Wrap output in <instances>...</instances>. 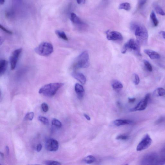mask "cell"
<instances>
[{
	"label": "cell",
	"instance_id": "1",
	"mask_svg": "<svg viewBox=\"0 0 165 165\" xmlns=\"http://www.w3.org/2000/svg\"><path fill=\"white\" fill-rule=\"evenodd\" d=\"M131 29L135 32L136 41L140 44L147 43L148 37V31L144 26L133 23L131 25Z\"/></svg>",
	"mask_w": 165,
	"mask_h": 165
},
{
	"label": "cell",
	"instance_id": "2",
	"mask_svg": "<svg viewBox=\"0 0 165 165\" xmlns=\"http://www.w3.org/2000/svg\"><path fill=\"white\" fill-rule=\"evenodd\" d=\"M64 85V84L61 82H55L46 84L40 89L39 93L48 97H51L55 95L59 89Z\"/></svg>",
	"mask_w": 165,
	"mask_h": 165
},
{
	"label": "cell",
	"instance_id": "3",
	"mask_svg": "<svg viewBox=\"0 0 165 165\" xmlns=\"http://www.w3.org/2000/svg\"><path fill=\"white\" fill-rule=\"evenodd\" d=\"M35 51L39 55L46 56L51 55L53 51L52 45L47 42H42L35 48Z\"/></svg>",
	"mask_w": 165,
	"mask_h": 165
},
{
	"label": "cell",
	"instance_id": "4",
	"mask_svg": "<svg viewBox=\"0 0 165 165\" xmlns=\"http://www.w3.org/2000/svg\"><path fill=\"white\" fill-rule=\"evenodd\" d=\"M89 56L87 51H84L78 56L74 63V69L86 68L89 67Z\"/></svg>",
	"mask_w": 165,
	"mask_h": 165
},
{
	"label": "cell",
	"instance_id": "5",
	"mask_svg": "<svg viewBox=\"0 0 165 165\" xmlns=\"http://www.w3.org/2000/svg\"><path fill=\"white\" fill-rule=\"evenodd\" d=\"M139 45L137 41L131 39L125 44L122 50V54L125 53L127 50H129L134 51L137 55L141 56Z\"/></svg>",
	"mask_w": 165,
	"mask_h": 165
},
{
	"label": "cell",
	"instance_id": "6",
	"mask_svg": "<svg viewBox=\"0 0 165 165\" xmlns=\"http://www.w3.org/2000/svg\"><path fill=\"white\" fill-rule=\"evenodd\" d=\"M158 155L152 152L148 153L144 156L141 160V164L143 165H158Z\"/></svg>",
	"mask_w": 165,
	"mask_h": 165
},
{
	"label": "cell",
	"instance_id": "7",
	"mask_svg": "<svg viewBox=\"0 0 165 165\" xmlns=\"http://www.w3.org/2000/svg\"><path fill=\"white\" fill-rule=\"evenodd\" d=\"M152 142V140L150 136L148 134H146L139 143L136 150L140 151L147 149L151 145Z\"/></svg>",
	"mask_w": 165,
	"mask_h": 165
},
{
	"label": "cell",
	"instance_id": "8",
	"mask_svg": "<svg viewBox=\"0 0 165 165\" xmlns=\"http://www.w3.org/2000/svg\"><path fill=\"white\" fill-rule=\"evenodd\" d=\"M22 51V48L16 49L13 51L10 58V61L11 68L12 70L14 69L16 67L18 62V60Z\"/></svg>",
	"mask_w": 165,
	"mask_h": 165
},
{
	"label": "cell",
	"instance_id": "9",
	"mask_svg": "<svg viewBox=\"0 0 165 165\" xmlns=\"http://www.w3.org/2000/svg\"><path fill=\"white\" fill-rule=\"evenodd\" d=\"M150 94H147L145 98L138 103L136 107L131 109L132 111H141L145 110L147 107L148 103L150 100Z\"/></svg>",
	"mask_w": 165,
	"mask_h": 165
},
{
	"label": "cell",
	"instance_id": "10",
	"mask_svg": "<svg viewBox=\"0 0 165 165\" xmlns=\"http://www.w3.org/2000/svg\"><path fill=\"white\" fill-rule=\"evenodd\" d=\"M45 148L46 150L49 151H56L58 149V143L57 140L54 139H48L46 142Z\"/></svg>",
	"mask_w": 165,
	"mask_h": 165
},
{
	"label": "cell",
	"instance_id": "11",
	"mask_svg": "<svg viewBox=\"0 0 165 165\" xmlns=\"http://www.w3.org/2000/svg\"><path fill=\"white\" fill-rule=\"evenodd\" d=\"M107 37L109 41H122L123 39L122 35L119 32L115 31L108 30L106 33Z\"/></svg>",
	"mask_w": 165,
	"mask_h": 165
},
{
	"label": "cell",
	"instance_id": "12",
	"mask_svg": "<svg viewBox=\"0 0 165 165\" xmlns=\"http://www.w3.org/2000/svg\"><path fill=\"white\" fill-rule=\"evenodd\" d=\"M72 75L73 77L79 81L81 84H84L86 83V77L81 73L74 72L72 73Z\"/></svg>",
	"mask_w": 165,
	"mask_h": 165
},
{
	"label": "cell",
	"instance_id": "13",
	"mask_svg": "<svg viewBox=\"0 0 165 165\" xmlns=\"http://www.w3.org/2000/svg\"><path fill=\"white\" fill-rule=\"evenodd\" d=\"M144 52L151 60H158L160 58V54L154 51L146 49Z\"/></svg>",
	"mask_w": 165,
	"mask_h": 165
},
{
	"label": "cell",
	"instance_id": "14",
	"mask_svg": "<svg viewBox=\"0 0 165 165\" xmlns=\"http://www.w3.org/2000/svg\"><path fill=\"white\" fill-rule=\"evenodd\" d=\"M75 89L77 97L79 99H81L83 98L84 92V89L83 86L81 84L77 83L75 84Z\"/></svg>",
	"mask_w": 165,
	"mask_h": 165
},
{
	"label": "cell",
	"instance_id": "15",
	"mask_svg": "<svg viewBox=\"0 0 165 165\" xmlns=\"http://www.w3.org/2000/svg\"><path fill=\"white\" fill-rule=\"evenodd\" d=\"M134 122L129 120L117 119L113 122V124L117 126H120L124 125H132L134 124Z\"/></svg>",
	"mask_w": 165,
	"mask_h": 165
},
{
	"label": "cell",
	"instance_id": "16",
	"mask_svg": "<svg viewBox=\"0 0 165 165\" xmlns=\"http://www.w3.org/2000/svg\"><path fill=\"white\" fill-rule=\"evenodd\" d=\"M71 20L73 23L77 25H84V23L82 22L79 18L75 14L72 13L70 16Z\"/></svg>",
	"mask_w": 165,
	"mask_h": 165
},
{
	"label": "cell",
	"instance_id": "17",
	"mask_svg": "<svg viewBox=\"0 0 165 165\" xmlns=\"http://www.w3.org/2000/svg\"><path fill=\"white\" fill-rule=\"evenodd\" d=\"M8 61L6 60H2L0 61V75L4 74L8 67Z\"/></svg>",
	"mask_w": 165,
	"mask_h": 165
},
{
	"label": "cell",
	"instance_id": "18",
	"mask_svg": "<svg viewBox=\"0 0 165 165\" xmlns=\"http://www.w3.org/2000/svg\"><path fill=\"white\" fill-rule=\"evenodd\" d=\"M158 156V165L165 164V147L162 148L160 151Z\"/></svg>",
	"mask_w": 165,
	"mask_h": 165
},
{
	"label": "cell",
	"instance_id": "19",
	"mask_svg": "<svg viewBox=\"0 0 165 165\" xmlns=\"http://www.w3.org/2000/svg\"><path fill=\"white\" fill-rule=\"evenodd\" d=\"M154 95L156 96H162L165 95V89L163 88H158L153 92Z\"/></svg>",
	"mask_w": 165,
	"mask_h": 165
},
{
	"label": "cell",
	"instance_id": "20",
	"mask_svg": "<svg viewBox=\"0 0 165 165\" xmlns=\"http://www.w3.org/2000/svg\"><path fill=\"white\" fill-rule=\"evenodd\" d=\"M112 85L113 89L115 90H118L123 88V85L121 82L117 80H114L112 82Z\"/></svg>",
	"mask_w": 165,
	"mask_h": 165
},
{
	"label": "cell",
	"instance_id": "21",
	"mask_svg": "<svg viewBox=\"0 0 165 165\" xmlns=\"http://www.w3.org/2000/svg\"><path fill=\"white\" fill-rule=\"evenodd\" d=\"M55 33L57 36L60 38L65 41H68V39L66 35L62 31L58 30H56L55 31Z\"/></svg>",
	"mask_w": 165,
	"mask_h": 165
},
{
	"label": "cell",
	"instance_id": "22",
	"mask_svg": "<svg viewBox=\"0 0 165 165\" xmlns=\"http://www.w3.org/2000/svg\"><path fill=\"white\" fill-rule=\"evenodd\" d=\"M150 17L151 19L153 25H154L155 27H157L158 24L159 22L154 12L152 11L151 13Z\"/></svg>",
	"mask_w": 165,
	"mask_h": 165
},
{
	"label": "cell",
	"instance_id": "23",
	"mask_svg": "<svg viewBox=\"0 0 165 165\" xmlns=\"http://www.w3.org/2000/svg\"><path fill=\"white\" fill-rule=\"evenodd\" d=\"M95 158L92 155H89L88 156L84 158L83 161L87 164H91L93 163L96 161Z\"/></svg>",
	"mask_w": 165,
	"mask_h": 165
},
{
	"label": "cell",
	"instance_id": "24",
	"mask_svg": "<svg viewBox=\"0 0 165 165\" xmlns=\"http://www.w3.org/2000/svg\"><path fill=\"white\" fill-rule=\"evenodd\" d=\"M119 9H124L126 11H129L131 9V5L128 2L122 3L120 5Z\"/></svg>",
	"mask_w": 165,
	"mask_h": 165
},
{
	"label": "cell",
	"instance_id": "25",
	"mask_svg": "<svg viewBox=\"0 0 165 165\" xmlns=\"http://www.w3.org/2000/svg\"><path fill=\"white\" fill-rule=\"evenodd\" d=\"M38 119L45 125H47L49 124L48 120L46 117L40 116L38 118Z\"/></svg>",
	"mask_w": 165,
	"mask_h": 165
},
{
	"label": "cell",
	"instance_id": "26",
	"mask_svg": "<svg viewBox=\"0 0 165 165\" xmlns=\"http://www.w3.org/2000/svg\"><path fill=\"white\" fill-rule=\"evenodd\" d=\"M52 124L53 125L59 128H60L62 126V124L61 122L59 120L56 119H54L52 120Z\"/></svg>",
	"mask_w": 165,
	"mask_h": 165
},
{
	"label": "cell",
	"instance_id": "27",
	"mask_svg": "<svg viewBox=\"0 0 165 165\" xmlns=\"http://www.w3.org/2000/svg\"><path fill=\"white\" fill-rule=\"evenodd\" d=\"M155 9L157 13L162 16L165 15V13L162 9L158 6L155 7Z\"/></svg>",
	"mask_w": 165,
	"mask_h": 165
},
{
	"label": "cell",
	"instance_id": "28",
	"mask_svg": "<svg viewBox=\"0 0 165 165\" xmlns=\"http://www.w3.org/2000/svg\"><path fill=\"white\" fill-rule=\"evenodd\" d=\"M144 64L146 68H147L148 71L150 72L152 71L153 67L150 63L148 62V61L145 60H144Z\"/></svg>",
	"mask_w": 165,
	"mask_h": 165
},
{
	"label": "cell",
	"instance_id": "29",
	"mask_svg": "<svg viewBox=\"0 0 165 165\" xmlns=\"http://www.w3.org/2000/svg\"><path fill=\"white\" fill-rule=\"evenodd\" d=\"M34 113L33 112L28 113L26 115L25 119H28L32 121L34 117Z\"/></svg>",
	"mask_w": 165,
	"mask_h": 165
},
{
	"label": "cell",
	"instance_id": "30",
	"mask_svg": "<svg viewBox=\"0 0 165 165\" xmlns=\"http://www.w3.org/2000/svg\"><path fill=\"white\" fill-rule=\"evenodd\" d=\"M44 164L46 165H60L61 164L60 162L56 161H46L44 162Z\"/></svg>",
	"mask_w": 165,
	"mask_h": 165
},
{
	"label": "cell",
	"instance_id": "31",
	"mask_svg": "<svg viewBox=\"0 0 165 165\" xmlns=\"http://www.w3.org/2000/svg\"><path fill=\"white\" fill-rule=\"evenodd\" d=\"M147 1V0H138V3L139 8L141 9L143 7Z\"/></svg>",
	"mask_w": 165,
	"mask_h": 165
},
{
	"label": "cell",
	"instance_id": "32",
	"mask_svg": "<svg viewBox=\"0 0 165 165\" xmlns=\"http://www.w3.org/2000/svg\"><path fill=\"white\" fill-rule=\"evenodd\" d=\"M41 108L42 110L44 112H47L49 110L48 106L46 103H42Z\"/></svg>",
	"mask_w": 165,
	"mask_h": 165
},
{
	"label": "cell",
	"instance_id": "33",
	"mask_svg": "<svg viewBox=\"0 0 165 165\" xmlns=\"http://www.w3.org/2000/svg\"><path fill=\"white\" fill-rule=\"evenodd\" d=\"M134 83L136 85H138L139 83L140 80L139 77L138 75V74H135L134 75Z\"/></svg>",
	"mask_w": 165,
	"mask_h": 165
},
{
	"label": "cell",
	"instance_id": "34",
	"mask_svg": "<svg viewBox=\"0 0 165 165\" xmlns=\"http://www.w3.org/2000/svg\"><path fill=\"white\" fill-rule=\"evenodd\" d=\"M129 137L127 136L120 135L117 137L116 139L117 140H125L128 139Z\"/></svg>",
	"mask_w": 165,
	"mask_h": 165
},
{
	"label": "cell",
	"instance_id": "35",
	"mask_svg": "<svg viewBox=\"0 0 165 165\" xmlns=\"http://www.w3.org/2000/svg\"><path fill=\"white\" fill-rule=\"evenodd\" d=\"M0 28H1V29L3 31L7 33L11 34H12V32L11 31L9 30L8 29H7L6 28H5L3 26L1 25H0Z\"/></svg>",
	"mask_w": 165,
	"mask_h": 165
},
{
	"label": "cell",
	"instance_id": "36",
	"mask_svg": "<svg viewBox=\"0 0 165 165\" xmlns=\"http://www.w3.org/2000/svg\"><path fill=\"white\" fill-rule=\"evenodd\" d=\"M165 121V117H161L156 120L155 124H158L162 123Z\"/></svg>",
	"mask_w": 165,
	"mask_h": 165
},
{
	"label": "cell",
	"instance_id": "37",
	"mask_svg": "<svg viewBox=\"0 0 165 165\" xmlns=\"http://www.w3.org/2000/svg\"><path fill=\"white\" fill-rule=\"evenodd\" d=\"M42 146L41 144H38L37 147V151L38 152H39L42 150Z\"/></svg>",
	"mask_w": 165,
	"mask_h": 165
},
{
	"label": "cell",
	"instance_id": "38",
	"mask_svg": "<svg viewBox=\"0 0 165 165\" xmlns=\"http://www.w3.org/2000/svg\"><path fill=\"white\" fill-rule=\"evenodd\" d=\"M77 3L79 4H84L86 2V0H76Z\"/></svg>",
	"mask_w": 165,
	"mask_h": 165
},
{
	"label": "cell",
	"instance_id": "39",
	"mask_svg": "<svg viewBox=\"0 0 165 165\" xmlns=\"http://www.w3.org/2000/svg\"><path fill=\"white\" fill-rule=\"evenodd\" d=\"M13 3L16 4H20L22 1V0H12Z\"/></svg>",
	"mask_w": 165,
	"mask_h": 165
},
{
	"label": "cell",
	"instance_id": "40",
	"mask_svg": "<svg viewBox=\"0 0 165 165\" xmlns=\"http://www.w3.org/2000/svg\"><path fill=\"white\" fill-rule=\"evenodd\" d=\"M136 99L135 98H128V102L130 103H132L135 102Z\"/></svg>",
	"mask_w": 165,
	"mask_h": 165
},
{
	"label": "cell",
	"instance_id": "41",
	"mask_svg": "<svg viewBox=\"0 0 165 165\" xmlns=\"http://www.w3.org/2000/svg\"><path fill=\"white\" fill-rule=\"evenodd\" d=\"M159 34L161 35L164 39H165V31H161L159 32Z\"/></svg>",
	"mask_w": 165,
	"mask_h": 165
},
{
	"label": "cell",
	"instance_id": "42",
	"mask_svg": "<svg viewBox=\"0 0 165 165\" xmlns=\"http://www.w3.org/2000/svg\"><path fill=\"white\" fill-rule=\"evenodd\" d=\"M84 116L86 118V119L87 120H89H89H90L91 119V118L90 117H89L88 115L86 114H84Z\"/></svg>",
	"mask_w": 165,
	"mask_h": 165
},
{
	"label": "cell",
	"instance_id": "43",
	"mask_svg": "<svg viewBox=\"0 0 165 165\" xmlns=\"http://www.w3.org/2000/svg\"><path fill=\"white\" fill-rule=\"evenodd\" d=\"M6 152L7 154L9 155V149L8 146H7L6 147Z\"/></svg>",
	"mask_w": 165,
	"mask_h": 165
},
{
	"label": "cell",
	"instance_id": "44",
	"mask_svg": "<svg viewBox=\"0 0 165 165\" xmlns=\"http://www.w3.org/2000/svg\"><path fill=\"white\" fill-rule=\"evenodd\" d=\"M5 0H0V3L1 5H3L5 2Z\"/></svg>",
	"mask_w": 165,
	"mask_h": 165
},
{
	"label": "cell",
	"instance_id": "45",
	"mask_svg": "<svg viewBox=\"0 0 165 165\" xmlns=\"http://www.w3.org/2000/svg\"><path fill=\"white\" fill-rule=\"evenodd\" d=\"M1 157L2 158L4 157V155L3 153H2L1 152Z\"/></svg>",
	"mask_w": 165,
	"mask_h": 165
}]
</instances>
